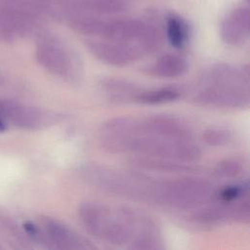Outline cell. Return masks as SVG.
<instances>
[{
	"instance_id": "cell-9",
	"label": "cell",
	"mask_w": 250,
	"mask_h": 250,
	"mask_svg": "<svg viewBox=\"0 0 250 250\" xmlns=\"http://www.w3.org/2000/svg\"><path fill=\"white\" fill-rule=\"evenodd\" d=\"M222 40L230 46L243 44L249 37L250 12L247 7H238L231 11L221 25Z\"/></svg>"
},
{
	"instance_id": "cell-6",
	"label": "cell",
	"mask_w": 250,
	"mask_h": 250,
	"mask_svg": "<svg viewBox=\"0 0 250 250\" xmlns=\"http://www.w3.org/2000/svg\"><path fill=\"white\" fill-rule=\"evenodd\" d=\"M189 220L198 226L212 227L225 223L248 224L250 220V203L248 196L233 202H219L194 210Z\"/></svg>"
},
{
	"instance_id": "cell-8",
	"label": "cell",
	"mask_w": 250,
	"mask_h": 250,
	"mask_svg": "<svg viewBox=\"0 0 250 250\" xmlns=\"http://www.w3.org/2000/svg\"><path fill=\"white\" fill-rule=\"evenodd\" d=\"M43 228L47 240L56 248L67 250H92L95 245L60 221L45 218Z\"/></svg>"
},
{
	"instance_id": "cell-1",
	"label": "cell",
	"mask_w": 250,
	"mask_h": 250,
	"mask_svg": "<svg viewBox=\"0 0 250 250\" xmlns=\"http://www.w3.org/2000/svg\"><path fill=\"white\" fill-rule=\"evenodd\" d=\"M77 213L84 229L108 244L136 250H157L162 244L153 219L135 208H112L88 201L79 206Z\"/></svg>"
},
{
	"instance_id": "cell-13",
	"label": "cell",
	"mask_w": 250,
	"mask_h": 250,
	"mask_svg": "<svg viewBox=\"0 0 250 250\" xmlns=\"http://www.w3.org/2000/svg\"><path fill=\"white\" fill-rule=\"evenodd\" d=\"M181 97V92L176 88L165 87L159 89H141L135 98V103L142 104H162L174 102Z\"/></svg>"
},
{
	"instance_id": "cell-10",
	"label": "cell",
	"mask_w": 250,
	"mask_h": 250,
	"mask_svg": "<svg viewBox=\"0 0 250 250\" xmlns=\"http://www.w3.org/2000/svg\"><path fill=\"white\" fill-rule=\"evenodd\" d=\"M188 69V63L186 59L175 54H166L158 58L145 71L155 77L177 78L186 74Z\"/></svg>"
},
{
	"instance_id": "cell-19",
	"label": "cell",
	"mask_w": 250,
	"mask_h": 250,
	"mask_svg": "<svg viewBox=\"0 0 250 250\" xmlns=\"http://www.w3.org/2000/svg\"><path fill=\"white\" fill-rule=\"evenodd\" d=\"M6 129H7L6 123H5L4 120L0 117V132H4V131H6Z\"/></svg>"
},
{
	"instance_id": "cell-3",
	"label": "cell",
	"mask_w": 250,
	"mask_h": 250,
	"mask_svg": "<svg viewBox=\"0 0 250 250\" xmlns=\"http://www.w3.org/2000/svg\"><path fill=\"white\" fill-rule=\"evenodd\" d=\"M193 101L210 107L247 108L250 103L248 68L222 62L211 65L200 77Z\"/></svg>"
},
{
	"instance_id": "cell-15",
	"label": "cell",
	"mask_w": 250,
	"mask_h": 250,
	"mask_svg": "<svg viewBox=\"0 0 250 250\" xmlns=\"http://www.w3.org/2000/svg\"><path fill=\"white\" fill-rule=\"evenodd\" d=\"M248 191L249 185L246 181L241 184L226 186L221 188L217 193H215V196L219 200V202H233L245 196H248Z\"/></svg>"
},
{
	"instance_id": "cell-7",
	"label": "cell",
	"mask_w": 250,
	"mask_h": 250,
	"mask_svg": "<svg viewBox=\"0 0 250 250\" xmlns=\"http://www.w3.org/2000/svg\"><path fill=\"white\" fill-rule=\"evenodd\" d=\"M85 43L92 56L105 64L126 66L142 58L133 48L111 40L92 37Z\"/></svg>"
},
{
	"instance_id": "cell-4",
	"label": "cell",
	"mask_w": 250,
	"mask_h": 250,
	"mask_svg": "<svg viewBox=\"0 0 250 250\" xmlns=\"http://www.w3.org/2000/svg\"><path fill=\"white\" fill-rule=\"evenodd\" d=\"M213 195V187L206 180L185 177L149 181L147 200L177 209H192L206 203Z\"/></svg>"
},
{
	"instance_id": "cell-14",
	"label": "cell",
	"mask_w": 250,
	"mask_h": 250,
	"mask_svg": "<svg viewBox=\"0 0 250 250\" xmlns=\"http://www.w3.org/2000/svg\"><path fill=\"white\" fill-rule=\"evenodd\" d=\"M131 0H83L84 8L95 14L111 16L127 9Z\"/></svg>"
},
{
	"instance_id": "cell-5",
	"label": "cell",
	"mask_w": 250,
	"mask_h": 250,
	"mask_svg": "<svg viewBox=\"0 0 250 250\" xmlns=\"http://www.w3.org/2000/svg\"><path fill=\"white\" fill-rule=\"evenodd\" d=\"M40 62L52 73L68 83H77L83 75V64L78 54L62 39L44 35L37 48Z\"/></svg>"
},
{
	"instance_id": "cell-18",
	"label": "cell",
	"mask_w": 250,
	"mask_h": 250,
	"mask_svg": "<svg viewBox=\"0 0 250 250\" xmlns=\"http://www.w3.org/2000/svg\"><path fill=\"white\" fill-rule=\"evenodd\" d=\"M23 229H24L25 232H26L29 236H31V237H33V238H37V239L42 238V235L40 234V229H39V228H38L36 225H34L33 223H31V222H26V223H24V224H23Z\"/></svg>"
},
{
	"instance_id": "cell-2",
	"label": "cell",
	"mask_w": 250,
	"mask_h": 250,
	"mask_svg": "<svg viewBox=\"0 0 250 250\" xmlns=\"http://www.w3.org/2000/svg\"><path fill=\"white\" fill-rule=\"evenodd\" d=\"M99 142L111 153L130 152L146 157L181 162H193L200 149L193 139H177L144 130L133 117H116L104 122L99 132Z\"/></svg>"
},
{
	"instance_id": "cell-11",
	"label": "cell",
	"mask_w": 250,
	"mask_h": 250,
	"mask_svg": "<svg viewBox=\"0 0 250 250\" xmlns=\"http://www.w3.org/2000/svg\"><path fill=\"white\" fill-rule=\"evenodd\" d=\"M105 95L114 102H134L141 88L120 79H105L102 83Z\"/></svg>"
},
{
	"instance_id": "cell-12",
	"label": "cell",
	"mask_w": 250,
	"mask_h": 250,
	"mask_svg": "<svg viewBox=\"0 0 250 250\" xmlns=\"http://www.w3.org/2000/svg\"><path fill=\"white\" fill-rule=\"evenodd\" d=\"M166 37L170 45L182 49L188 39V27L184 19L175 14L168 15L166 19Z\"/></svg>"
},
{
	"instance_id": "cell-17",
	"label": "cell",
	"mask_w": 250,
	"mask_h": 250,
	"mask_svg": "<svg viewBox=\"0 0 250 250\" xmlns=\"http://www.w3.org/2000/svg\"><path fill=\"white\" fill-rule=\"evenodd\" d=\"M243 171V166L235 160H225L217 164L215 174L221 178H235Z\"/></svg>"
},
{
	"instance_id": "cell-16",
	"label": "cell",
	"mask_w": 250,
	"mask_h": 250,
	"mask_svg": "<svg viewBox=\"0 0 250 250\" xmlns=\"http://www.w3.org/2000/svg\"><path fill=\"white\" fill-rule=\"evenodd\" d=\"M232 132L223 127H212L203 133L204 142L211 146H224L231 142Z\"/></svg>"
}]
</instances>
